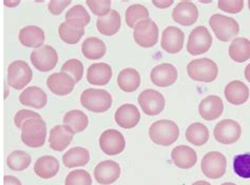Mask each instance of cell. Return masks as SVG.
I'll use <instances>...</instances> for the list:
<instances>
[{"label": "cell", "mask_w": 250, "mask_h": 185, "mask_svg": "<svg viewBox=\"0 0 250 185\" xmlns=\"http://www.w3.org/2000/svg\"><path fill=\"white\" fill-rule=\"evenodd\" d=\"M64 185H92V178L87 170H72L65 178Z\"/></svg>", "instance_id": "41"}, {"label": "cell", "mask_w": 250, "mask_h": 185, "mask_svg": "<svg viewBox=\"0 0 250 185\" xmlns=\"http://www.w3.org/2000/svg\"><path fill=\"white\" fill-rule=\"evenodd\" d=\"M3 3L5 6H9V8H14V6L21 3V1H9V0H5Z\"/></svg>", "instance_id": "48"}, {"label": "cell", "mask_w": 250, "mask_h": 185, "mask_svg": "<svg viewBox=\"0 0 250 185\" xmlns=\"http://www.w3.org/2000/svg\"><path fill=\"white\" fill-rule=\"evenodd\" d=\"M31 156L23 150H14L6 159V164L10 169L14 171H22L27 169L31 164Z\"/></svg>", "instance_id": "36"}, {"label": "cell", "mask_w": 250, "mask_h": 185, "mask_svg": "<svg viewBox=\"0 0 250 185\" xmlns=\"http://www.w3.org/2000/svg\"><path fill=\"white\" fill-rule=\"evenodd\" d=\"M121 176L120 164L112 160L102 161L94 168L95 180L103 185L114 183Z\"/></svg>", "instance_id": "17"}, {"label": "cell", "mask_w": 250, "mask_h": 185, "mask_svg": "<svg viewBox=\"0 0 250 185\" xmlns=\"http://www.w3.org/2000/svg\"><path fill=\"white\" fill-rule=\"evenodd\" d=\"M221 185H236V184L231 183V182H225V183H223V184H221Z\"/></svg>", "instance_id": "51"}, {"label": "cell", "mask_w": 250, "mask_h": 185, "mask_svg": "<svg viewBox=\"0 0 250 185\" xmlns=\"http://www.w3.org/2000/svg\"><path fill=\"white\" fill-rule=\"evenodd\" d=\"M201 168L203 174L210 179H220L226 173L227 160L220 151H210L203 157Z\"/></svg>", "instance_id": "8"}, {"label": "cell", "mask_w": 250, "mask_h": 185, "mask_svg": "<svg viewBox=\"0 0 250 185\" xmlns=\"http://www.w3.org/2000/svg\"><path fill=\"white\" fill-rule=\"evenodd\" d=\"M180 136V129L172 120H159L149 129L151 141L162 147H169L174 143Z\"/></svg>", "instance_id": "2"}, {"label": "cell", "mask_w": 250, "mask_h": 185, "mask_svg": "<svg viewBox=\"0 0 250 185\" xmlns=\"http://www.w3.org/2000/svg\"><path fill=\"white\" fill-rule=\"evenodd\" d=\"M185 34L176 26H168L163 32L161 45L163 50L169 54H177L184 46Z\"/></svg>", "instance_id": "15"}, {"label": "cell", "mask_w": 250, "mask_h": 185, "mask_svg": "<svg viewBox=\"0 0 250 185\" xmlns=\"http://www.w3.org/2000/svg\"><path fill=\"white\" fill-rule=\"evenodd\" d=\"M213 135L215 140L219 143L225 145L233 144L241 138L242 128L232 119H225V120H222L215 125Z\"/></svg>", "instance_id": "10"}, {"label": "cell", "mask_w": 250, "mask_h": 185, "mask_svg": "<svg viewBox=\"0 0 250 185\" xmlns=\"http://www.w3.org/2000/svg\"><path fill=\"white\" fill-rule=\"evenodd\" d=\"M171 159L179 168L189 169L195 165L197 156L195 150L188 145H179L171 151Z\"/></svg>", "instance_id": "22"}, {"label": "cell", "mask_w": 250, "mask_h": 185, "mask_svg": "<svg viewBox=\"0 0 250 185\" xmlns=\"http://www.w3.org/2000/svg\"><path fill=\"white\" fill-rule=\"evenodd\" d=\"M33 72L30 65L22 60L13 61L8 68V84L14 90H22L31 82Z\"/></svg>", "instance_id": "6"}, {"label": "cell", "mask_w": 250, "mask_h": 185, "mask_svg": "<svg viewBox=\"0 0 250 185\" xmlns=\"http://www.w3.org/2000/svg\"><path fill=\"white\" fill-rule=\"evenodd\" d=\"M225 97L227 101L234 105L244 104L249 98V89L245 83L240 80L229 82L225 88Z\"/></svg>", "instance_id": "25"}, {"label": "cell", "mask_w": 250, "mask_h": 185, "mask_svg": "<svg viewBox=\"0 0 250 185\" xmlns=\"http://www.w3.org/2000/svg\"><path fill=\"white\" fill-rule=\"evenodd\" d=\"M42 116L39 115L38 113H36V111H28V110H21L19 111L16 113L15 115V118H14V121H15V124L16 127L18 129H22V125L25 121L30 120V119L32 118H41Z\"/></svg>", "instance_id": "44"}, {"label": "cell", "mask_w": 250, "mask_h": 185, "mask_svg": "<svg viewBox=\"0 0 250 185\" xmlns=\"http://www.w3.org/2000/svg\"><path fill=\"white\" fill-rule=\"evenodd\" d=\"M61 168L58 160L53 156H42L34 165L35 174L42 179H51L57 175Z\"/></svg>", "instance_id": "28"}, {"label": "cell", "mask_w": 250, "mask_h": 185, "mask_svg": "<svg viewBox=\"0 0 250 185\" xmlns=\"http://www.w3.org/2000/svg\"><path fill=\"white\" fill-rule=\"evenodd\" d=\"M62 72L67 73L74 79L75 82H78L82 80L83 76V65L78 59H69L62 64Z\"/></svg>", "instance_id": "40"}, {"label": "cell", "mask_w": 250, "mask_h": 185, "mask_svg": "<svg viewBox=\"0 0 250 185\" xmlns=\"http://www.w3.org/2000/svg\"><path fill=\"white\" fill-rule=\"evenodd\" d=\"M85 4H87L90 10L93 12V14H95L98 17H104L108 15L111 12V1L109 0H104V1H102V0H87L85 1Z\"/></svg>", "instance_id": "42"}, {"label": "cell", "mask_w": 250, "mask_h": 185, "mask_svg": "<svg viewBox=\"0 0 250 185\" xmlns=\"http://www.w3.org/2000/svg\"><path fill=\"white\" fill-rule=\"evenodd\" d=\"M122 19L120 13L115 10H111L108 15L98 17L96 21V28L101 34L104 36H113L120 31Z\"/></svg>", "instance_id": "27"}, {"label": "cell", "mask_w": 250, "mask_h": 185, "mask_svg": "<svg viewBox=\"0 0 250 185\" xmlns=\"http://www.w3.org/2000/svg\"><path fill=\"white\" fill-rule=\"evenodd\" d=\"M192 185H211L209 182L207 181H204V180H201V181H196L194 182Z\"/></svg>", "instance_id": "50"}, {"label": "cell", "mask_w": 250, "mask_h": 185, "mask_svg": "<svg viewBox=\"0 0 250 185\" xmlns=\"http://www.w3.org/2000/svg\"><path fill=\"white\" fill-rule=\"evenodd\" d=\"M139 103L143 111L148 116H156L165 109V98L160 92L149 89L143 91L139 96Z\"/></svg>", "instance_id": "11"}, {"label": "cell", "mask_w": 250, "mask_h": 185, "mask_svg": "<svg viewBox=\"0 0 250 185\" xmlns=\"http://www.w3.org/2000/svg\"><path fill=\"white\" fill-rule=\"evenodd\" d=\"M209 25L216 38L223 42L231 40L233 37L239 35L240 32V25L235 19L222 14H214L210 17Z\"/></svg>", "instance_id": "5"}, {"label": "cell", "mask_w": 250, "mask_h": 185, "mask_svg": "<svg viewBox=\"0 0 250 185\" xmlns=\"http://www.w3.org/2000/svg\"><path fill=\"white\" fill-rule=\"evenodd\" d=\"M245 78H246V80L250 83V63L247 65L246 67V69H245Z\"/></svg>", "instance_id": "49"}, {"label": "cell", "mask_w": 250, "mask_h": 185, "mask_svg": "<svg viewBox=\"0 0 250 185\" xmlns=\"http://www.w3.org/2000/svg\"><path fill=\"white\" fill-rule=\"evenodd\" d=\"M30 58L34 68L41 72L53 70L58 62L57 52L50 45H43L41 49L33 51Z\"/></svg>", "instance_id": "12"}, {"label": "cell", "mask_w": 250, "mask_h": 185, "mask_svg": "<svg viewBox=\"0 0 250 185\" xmlns=\"http://www.w3.org/2000/svg\"><path fill=\"white\" fill-rule=\"evenodd\" d=\"M47 85L49 90L57 96H65L74 90L75 81L67 73H54L48 77Z\"/></svg>", "instance_id": "16"}, {"label": "cell", "mask_w": 250, "mask_h": 185, "mask_svg": "<svg viewBox=\"0 0 250 185\" xmlns=\"http://www.w3.org/2000/svg\"><path fill=\"white\" fill-rule=\"evenodd\" d=\"M58 34L62 40L68 44H76L84 35V28L71 21H64L58 29Z\"/></svg>", "instance_id": "32"}, {"label": "cell", "mask_w": 250, "mask_h": 185, "mask_svg": "<svg viewBox=\"0 0 250 185\" xmlns=\"http://www.w3.org/2000/svg\"><path fill=\"white\" fill-rule=\"evenodd\" d=\"M224 111V103L221 97L210 95L204 98L199 105V113L203 119L213 121L221 117Z\"/></svg>", "instance_id": "21"}, {"label": "cell", "mask_w": 250, "mask_h": 185, "mask_svg": "<svg viewBox=\"0 0 250 185\" xmlns=\"http://www.w3.org/2000/svg\"><path fill=\"white\" fill-rule=\"evenodd\" d=\"M65 21H71L84 28L91 21V17L82 4H76L65 13Z\"/></svg>", "instance_id": "38"}, {"label": "cell", "mask_w": 250, "mask_h": 185, "mask_svg": "<svg viewBox=\"0 0 250 185\" xmlns=\"http://www.w3.org/2000/svg\"><path fill=\"white\" fill-rule=\"evenodd\" d=\"M83 56L90 60H97L106 55V44L100 38L89 37L85 39L82 45Z\"/></svg>", "instance_id": "31"}, {"label": "cell", "mask_w": 250, "mask_h": 185, "mask_svg": "<svg viewBox=\"0 0 250 185\" xmlns=\"http://www.w3.org/2000/svg\"><path fill=\"white\" fill-rule=\"evenodd\" d=\"M44 32L36 25H28L19 31V41L27 48L41 49L44 42Z\"/></svg>", "instance_id": "23"}, {"label": "cell", "mask_w": 250, "mask_h": 185, "mask_svg": "<svg viewBox=\"0 0 250 185\" xmlns=\"http://www.w3.org/2000/svg\"><path fill=\"white\" fill-rule=\"evenodd\" d=\"M152 3L160 9H167L173 4L172 0H153Z\"/></svg>", "instance_id": "46"}, {"label": "cell", "mask_w": 250, "mask_h": 185, "mask_svg": "<svg viewBox=\"0 0 250 185\" xmlns=\"http://www.w3.org/2000/svg\"><path fill=\"white\" fill-rule=\"evenodd\" d=\"M4 185H21V182L19 181L16 177L5 176L4 177Z\"/></svg>", "instance_id": "47"}, {"label": "cell", "mask_w": 250, "mask_h": 185, "mask_svg": "<svg viewBox=\"0 0 250 185\" xmlns=\"http://www.w3.org/2000/svg\"><path fill=\"white\" fill-rule=\"evenodd\" d=\"M19 101L25 107L42 109L47 104L48 97L42 89L38 87H30L22 91L21 94L19 95Z\"/></svg>", "instance_id": "24"}, {"label": "cell", "mask_w": 250, "mask_h": 185, "mask_svg": "<svg viewBox=\"0 0 250 185\" xmlns=\"http://www.w3.org/2000/svg\"><path fill=\"white\" fill-rule=\"evenodd\" d=\"M63 123L73 130L74 134H76L81 133V131L87 129L89 124V119L83 111L73 110L68 111V113L64 115Z\"/></svg>", "instance_id": "35"}, {"label": "cell", "mask_w": 250, "mask_h": 185, "mask_svg": "<svg viewBox=\"0 0 250 185\" xmlns=\"http://www.w3.org/2000/svg\"><path fill=\"white\" fill-rule=\"evenodd\" d=\"M186 139L193 145L202 147L209 140V130L203 123H192L186 130Z\"/></svg>", "instance_id": "34"}, {"label": "cell", "mask_w": 250, "mask_h": 185, "mask_svg": "<svg viewBox=\"0 0 250 185\" xmlns=\"http://www.w3.org/2000/svg\"><path fill=\"white\" fill-rule=\"evenodd\" d=\"M248 6H249V10H250V0L248 1Z\"/></svg>", "instance_id": "52"}, {"label": "cell", "mask_w": 250, "mask_h": 185, "mask_svg": "<svg viewBox=\"0 0 250 185\" xmlns=\"http://www.w3.org/2000/svg\"><path fill=\"white\" fill-rule=\"evenodd\" d=\"M199 18V10L193 2L182 1L176 4L172 11V19L181 25L189 26L196 22Z\"/></svg>", "instance_id": "18"}, {"label": "cell", "mask_w": 250, "mask_h": 185, "mask_svg": "<svg viewBox=\"0 0 250 185\" xmlns=\"http://www.w3.org/2000/svg\"><path fill=\"white\" fill-rule=\"evenodd\" d=\"M47 139V124L42 118H32L25 121L21 129V141L32 148L43 147Z\"/></svg>", "instance_id": "1"}, {"label": "cell", "mask_w": 250, "mask_h": 185, "mask_svg": "<svg viewBox=\"0 0 250 185\" xmlns=\"http://www.w3.org/2000/svg\"><path fill=\"white\" fill-rule=\"evenodd\" d=\"M81 103L83 107L93 113H104L112 105V96L104 90L87 89L82 92Z\"/></svg>", "instance_id": "4"}, {"label": "cell", "mask_w": 250, "mask_h": 185, "mask_svg": "<svg viewBox=\"0 0 250 185\" xmlns=\"http://www.w3.org/2000/svg\"><path fill=\"white\" fill-rule=\"evenodd\" d=\"M100 147L106 155H120L126 148V140L121 131L107 130L100 137Z\"/></svg>", "instance_id": "13"}, {"label": "cell", "mask_w": 250, "mask_h": 185, "mask_svg": "<svg viewBox=\"0 0 250 185\" xmlns=\"http://www.w3.org/2000/svg\"><path fill=\"white\" fill-rule=\"evenodd\" d=\"M149 11L142 4L130 5L126 11V22L129 28H135V25L145 19H149Z\"/></svg>", "instance_id": "37"}, {"label": "cell", "mask_w": 250, "mask_h": 185, "mask_svg": "<svg viewBox=\"0 0 250 185\" xmlns=\"http://www.w3.org/2000/svg\"><path fill=\"white\" fill-rule=\"evenodd\" d=\"M229 56L233 61L243 63L250 59V40L247 38H235L230 43Z\"/></svg>", "instance_id": "33"}, {"label": "cell", "mask_w": 250, "mask_h": 185, "mask_svg": "<svg viewBox=\"0 0 250 185\" xmlns=\"http://www.w3.org/2000/svg\"><path fill=\"white\" fill-rule=\"evenodd\" d=\"M74 135V131L67 125H56L50 131V148L56 151L64 150L71 144Z\"/></svg>", "instance_id": "20"}, {"label": "cell", "mask_w": 250, "mask_h": 185, "mask_svg": "<svg viewBox=\"0 0 250 185\" xmlns=\"http://www.w3.org/2000/svg\"><path fill=\"white\" fill-rule=\"evenodd\" d=\"M115 122L125 130L135 128L141 121V113L134 104H124L116 110Z\"/></svg>", "instance_id": "19"}, {"label": "cell", "mask_w": 250, "mask_h": 185, "mask_svg": "<svg viewBox=\"0 0 250 185\" xmlns=\"http://www.w3.org/2000/svg\"><path fill=\"white\" fill-rule=\"evenodd\" d=\"M117 84L120 89L126 92H133L140 88L141 76L134 69H124L117 76Z\"/></svg>", "instance_id": "29"}, {"label": "cell", "mask_w": 250, "mask_h": 185, "mask_svg": "<svg viewBox=\"0 0 250 185\" xmlns=\"http://www.w3.org/2000/svg\"><path fill=\"white\" fill-rule=\"evenodd\" d=\"M90 161V153L83 148H73L62 156V163L65 167L73 168L87 165Z\"/></svg>", "instance_id": "30"}, {"label": "cell", "mask_w": 250, "mask_h": 185, "mask_svg": "<svg viewBox=\"0 0 250 185\" xmlns=\"http://www.w3.org/2000/svg\"><path fill=\"white\" fill-rule=\"evenodd\" d=\"M188 76L195 81L212 82L219 74V68L216 63L208 58L194 59L187 65Z\"/></svg>", "instance_id": "3"}, {"label": "cell", "mask_w": 250, "mask_h": 185, "mask_svg": "<svg viewBox=\"0 0 250 185\" xmlns=\"http://www.w3.org/2000/svg\"><path fill=\"white\" fill-rule=\"evenodd\" d=\"M234 173L243 179H250V153L236 155L233 158Z\"/></svg>", "instance_id": "39"}, {"label": "cell", "mask_w": 250, "mask_h": 185, "mask_svg": "<svg viewBox=\"0 0 250 185\" xmlns=\"http://www.w3.org/2000/svg\"><path fill=\"white\" fill-rule=\"evenodd\" d=\"M133 37L135 42L142 48H153L159 41V28L150 18L145 19L135 25Z\"/></svg>", "instance_id": "7"}, {"label": "cell", "mask_w": 250, "mask_h": 185, "mask_svg": "<svg viewBox=\"0 0 250 185\" xmlns=\"http://www.w3.org/2000/svg\"><path fill=\"white\" fill-rule=\"evenodd\" d=\"M218 6L224 12L230 13V14H238L244 6V1L243 0H220Z\"/></svg>", "instance_id": "43"}, {"label": "cell", "mask_w": 250, "mask_h": 185, "mask_svg": "<svg viewBox=\"0 0 250 185\" xmlns=\"http://www.w3.org/2000/svg\"><path fill=\"white\" fill-rule=\"evenodd\" d=\"M177 76H179L177 70L171 63H162L156 65L150 73L151 81L160 88H167L174 84L177 80Z\"/></svg>", "instance_id": "14"}, {"label": "cell", "mask_w": 250, "mask_h": 185, "mask_svg": "<svg viewBox=\"0 0 250 185\" xmlns=\"http://www.w3.org/2000/svg\"><path fill=\"white\" fill-rule=\"evenodd\" d=\"M71 4V1H61V0H52L48 4V9L51 14L61 15L62 11Z\"/></svg>", "instance_id": "45"}, {"label": "cell", "mask_w": 250, "mask_h": 185, "mask_svg": "<svg viewBox=\"0 0 250 185\" xmlns=\"http://www.w3.org/2000/svg\"><path fill=\"white\" fill-rule=\"evenodd\" d=\"M112 77V69L104 62L93 63L87 72V80L92 85H106Z\"/></svg>", "instance_id": "26"}, {"label": "cell", "mask_w": 250, "mask_h": 185, "mask_svg": "<svg viewBox=\"0 0 250 185\" xmlns=\"http://www.w3.org/2000/svg\"><path fill=\"white\" fill-rule=\"evenodd\" d=\"M212 44V37L205 26H196L189 35L187 51L189 54L197 56L206 53Z\"/></svg>", "instance_id": "9"}]
</instances>
